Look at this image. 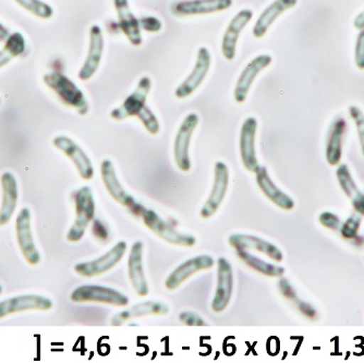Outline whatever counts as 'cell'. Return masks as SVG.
Listing matches in <instances>:
<instances>
[{
  "label": "cell",
  "instance_id": "6da1fadb",
  "mask_svg": "<svg viewBox=\"0 0 364 363\" xmlns=\"http://www.w3.org/2000/svg\"><path fill=\"white\" fill-rule=\"evenodd\" d=\"M43 81L49 90H52L63 105L75 108L80 115L89 112V102L81 90L63 73L58 71L46 73Z\"/></svg>",
  "mask_w": 364,
  "mask_h": 363
},
{
  "label": "cell",
  "instance_id": "7a4b0ae2",
  "mask_svg": "<svg viewBox=\"0 0 364 363\" xmlns=\"http://www.w3.org/2000/svg\"><path fill=\"white\" fill-rule=\"evenodd\" d=\"M75 219L67 239L70 242H77L83 238L90 223L95 217V201L90 186H82L75 192Z\"/></svg>",
  "mask_w": 364,
  "mask_h": 363
},
{
  "label": "cell",
  "instance_id": "3957f363",
  "mask_svg": "<svg viewBox=\"0 0 364 363\" xmlns=\"http://www.w3.org/2000/svg\"><path fill=\"white\" fill-rule=\"evenodd\" d=\"M71 300L75 302H101L106 305H114V307H126L129 305V298L109 287L95 286V285H87L75 289L71 293Z\"/></svg>",
  "mask_w": 364,
  "mask_h": 363
},
{
  "label": "cell",
  "instance_id": "277c9868",
  "mask_svg": "<svg viewBox=\"0 0 364 363\" xmlns=\"http://www.w3.org/2000/svg\"><path fill=\"white\" fill-rule=\"evenodd\" d=\"M143 221L155 235L159 236L165 241L182 247H192L196 245V238L191 235H185L176 231L171 223L164 221L153 210H145L142 215Z\"/></svg>",
  "mask_w": 364,
  "mask_h": 363
},
{
  "label": "cell",
  "instance_id": "5b68a950",
  "mask_svg": "<svg viewBox=\"0 0 364 363\" xmlns=\"http://www.w3.org/2000/svg\"><path fill=\"white\" fill-rule=\"evenodd\" d=\"M127 251V243L124 241L118 242L117 245L112 247L107 253L101 258H96L93 261L82 262L75 266V270L77 274L85 278H93L97 275L103 274L117 265Z\"/></svg>",
  "mask_w": 364,
  "mask_h": 363
},
{
  "label": "cell",
  "instance_id": "8992f818",
  "mask_svg": "<svg viewBox=\"0 0 364 363\" xmlns=\"http://www.w3.org/2000/svg\"><path fill=\"white\" fill-rule=\"evenodd\" d=\"M198 124V116L194 112L188 115L185 120L182 121L181 126L178 130L176 137L173 154L178 168L182 172H189L191 169V162H190L189 149L191 142L192 135L196 130Z\"/></svg>",
  "mask_w": 364,
  "mask_h": 363
},
{
  "label": "cell",
  "instance_id": "52a82bcc",
  "mask_svg": "<svg viewBox=\"0 0 364 363\" xmlns=\"http://www.w3.org/2000/svg\"><path fill=\"white\" fill-rule=\"evenodd\" d=\"M16 231L18 243H19L20 249H21L26 261L31 265H36L40 263V252H38L36 241L33 238L32 229H31V212L28 207H23L18 214L16 221Z\"/></svg>",
  "mask_w": 364,
  "mask_h": 363
},
{
  "label": "cell",
  "instance_id": "ba28073f",
  "mask_svg": "<svg viewBox=\"0 0 364 363\" xmlns=\"http://www.w3.org/2000/svg\"><path fill=\"white\" fill-rule=\"evenodd\" d=\"M218 288L212 301L214 312L220 313L226 309L234 293V270L226 258H218Z\"/></svg>",
  "mask_w": 364,
  "mask_h": 363
},
{
  "label": "cell",
  "instance_id": "9c48e42d",
  "mask_svg": "<svg viewBox=\"0 0 364 363\" xmlns=\"http://www.w3.org/2000/svg\"><path fill=\"white\" fill-rule=\"evenodd\" d=\"M232 5V0H178L171 5L175 16H196L224 11Z\"/></svg>",
  "mask_w": 364,
  "mask_h": 363
},
{
  "label": "cell",
  "instance_id": "30bf717a",
  "mask_svg": "<svg viewBox=\"0 0 364 363\" xmlns=\"http://www.w3.org/2000/svg\"><path fill=\"white\" fill-rule=\"evenodd\" d=\"M228 182V167L223 162H218L215 164L214 186H213L212 192H210V198L206 201L204 206L202 207V219H210L215 213L218 212L220 204L226 196Z\"/></svg>",
  "mask_w": 364,
  "mask_h": 363
},
{
  "label": "cell",
  "instance_id": "8fae6325",
  "mask_svg": "<svg viewBox=\"0 0 364 363\" xmlns=\"http://www.w3.org/2000/svg\"><path fill=\"white\" fill-rule=\"evenodd\" d=\"M210 51L206 47H201L198 49V58H196L193 70L190 73L189 77L178 86L177 90H176V96L178 98H187L192 95L205 79L208 70H210Z\"/></svg>",
  "mask_w": 364,
  "mask_h": 363
},
{
  "label": "cell",
  "instance_id": "7c38bea8",
  "mask_svg": "<svg viewBox=\"0 0 364 363\" xmlns=\"http://www.w3.org/2000/svg\"><path fill=\"white\" fill-rule=\"evenodd\" d=\"M53 142L57 149L63 151L73 162L83 179L90 180L93 177L94 168L91 159L73 139L65 135H58Z\"/></svg>",
  "mask_w": 364,
  "mask_h": 363
},
{
  "label": "cell",
  "instance_id": "4fadbf2b",
  "mask_svg": "<svg viewBox=\"0 0 364 363\" xmlns=\"http://www.w3.org/2000/svg\"><path fill=\"white\" fill-rule=\"evenodd\" d=\"M151 88H152V81L150 78L143 77L139 82L136 91L124 100L120 107L112 110L110 116L116 120H124L128 117L138 116L139 112L145 106Z\"/></svg>",
  "mask_w": 364,
  "mask_h": 363
},
{
  "label": "cell",
  "instance_id": "5bb4252c",
  "mask_svg": "<svg viewBox=\"0 0 364 363\" xmlns=\"http://www.w3.org/2000/svg\"><path fill=\"white\" fill-rule=\"evenodd\" d=\"M257 121L253 117H249L243 122L240 133V155L243 165L249 172H257L261 167L257 161L255 152V135H257Z\"/></svg>",
  "mask_w": 364,
  "mask_h": 363
},
{
  "label": "cell",
  "instance_id": "9a60e30c",
  "mask_svg": "<svg viewBox=\"0 0 364 363\" xmlns=\"http://www.w3.org/2000/svg\"><path fill=\"white\" fill-rule=\"evenodd\" d=\"M53 302L46 297L38 295H23V296L14 297L0 302V319L14 313L23 312L28 310H41L47 311L52 309Z\"/></svg>",
  "mask_w": 364,
  "mask_h": 363
},
{
  "label": "cell",
  "instance_id": "2e32d148",
  "mask_svg": "<svg viewBox=\"0 0 364 363\" xmlns=\"http://www.w3.org/2000/svg\"><path fill=\"white\" fill-rule=\"evenodd\" d=\"M104 51V36L102 28L98 26H92L90 28V47L85 65L79 71V79L87 81L97 71Z\"/></svg>",
  "mask_w": 364,
  "mask_h": 363
},
{
  "label": "cell",
  "instance_id": "e0dca14e",
  "mask_svg": "<svg viewBox=\"0 0 364 363\" xmlns=\"http://www.w3.org/2000/svg\"><path fill=\"white\" fill-rule=\"evenodd\" d=\"M215 261L212 256H198L196 258H190L185 263L178 266L166 280V288L168 290H175L182 283H185L188 278H191L192 275L201 270H208L214 266Z\"/></svg>",
  "mask_w": 364,
  "mask_h": 363
},
{
  "label": "cell",
  "instance_id": "ac0fdd59",
  "mask_svg": "<svg viewBox=\"0 0 364 363\" xmlns=\"http://www.w3.org/2000/svg\"><path fill=\"white\" fill-rule=\"evenodd\" d=\"M272 63V57L269 55H259L253 60L247 63L245 70L241 73L238 82L236 84L234 96L238 102H243L247 100V93L250 91L251 86L255 82V78Z\"/></svg>",
  "mask_w": 364,
  "mask_h": 363
},
{
  "label": "cell",
  "instance_id": "d6986e66",
  "mask_svg": "<svg viewBox=\"0 0 364 363\" xmlns=\"http://www.w3.org/2000/svg\"><path fill=\"white\" fill-rule=\"evenodd\" d=\"M253 18V12L250 9H243L237 14L234 19L231 20L223 38L222 51L227 60H232L236 56L237 42H238L240 33L245 30V26Z\"/></svg>",
  "mask_w": 364,
  "mask_h": 363
},
{
  "label": "cell",
  "instance_id": "ffe728a7",
  "mask_svg": "<svg viewBox=\"0 0 364 363\" xmlns=\"http://www.w3.org/2000/svg\"><path fill=\"white\" fill-rule=\"evenodd\" d=\"M229 245L235 249L255 250L276 262L283 261V253L275 245L257 236L236 233L229 237Z\"/></svg>",
  "mask_w": 364,
  "mask_h": 363
},
{
  "label": "cell",
  "instance_id": "44dd1931",
  "mask_svg": "<svg viewBox=\"0 0 364 363\" xmlns=\"http://www.w3.org/2000/svg\"><path fill=\"white\" fill-rule=\"evenodd\" d=\"M142 258L143 242H134L128 258L129 278L139 296L145 297L149 295V285L143 270Z\"/></svg>",
  "mask_w": 364,
  "mask_h": 363
},
{
  "label": "cell",
  "instance_id": "7402d4cb",
  "mask_svg": "<svg viewBox=\"0 0 364 363\" xmlns=\"http://www.w3.org/2000/svg\"><path fill=\"white\" fill-rule=\"evenodd\" d=\"M1 188H3V202L0 206V226L9 223L16 212L18 205V182L11 172H4L1 176Z\"/></svg>",
  "mask_w": 364,
  "mask_h": 363
},
{
  "label": "cell",
  "instance_id": "603a6c76",
  "mask_svg": "<svg viewBox=\"0 0 364 363\" xmlns=\"http://www.w3.org/2000/svg\"><path fill=\"white\" fill-rule=\"evenodd\" d=\"M102 178L105 184L107 191L110 196L124 206L128 207L129 210L136 204L134 196H130L128 192L122 188V184L118 179L116 172H114V164L109 159L102 162L101 165Z\"/></svg>",
  "mask_w": 364,
  "mask_h": 363
},
{
  "label": "cell",
  "instance_id": "cb8c5ba5",
  "mask_svg": "<svg viewBox=\"0 0 364 363\" xmlns=\"http://www.w3.org/2000/svg\"><path fill=\"white\" fill-rule=\"evenodd\" d=\"M114 7L117 10L119 26L124 36L134 46H140L142 44L140 21L131 12L128 0H114Z\"/></svg>",
  "mask_w": 364,
  "mask_h": 363
},
{
  "label": "cell",
  "instance_id": "d4e9b609",
  "mask_svg": "<svg viewBox=\"0 0 364 363\" xmlns=\"http://www.w3.org/2000/svg\"><path fill=\"white\" fill-rule=\"evenodd\" d=\"M296 4L298 0H274L273 3L259 14V19L253 28V36L257 38H263L278 16L296 7Z\"/></svg>",
  "mask_w": 364,
  "mask_h": 363
},
{
  "label": "cell",
  "instance_id": "484cf974",
  "mask_svg": "<svg viewBox=\"0 0 364 363\" xmlns=\"http://www.w3.org/2000/svg\"><path fill=\"white\" fill-rule=\"evenodd\" d=\"M255 174H257V186L274 204L286 211H291L294 209V201L274 184L267 168L261 166Z\"/></svg>",
  "mask_w": 364,
  "mask_h": 363
},
{
  "label": "cell",
  "instance_id": "4316f807",
  "mask_svg": "<svg viewBox=\"0 0 364 363\" xmlns=\"http://www.w3.org/2000/svg\"><path fill=\"white\" fill-rule=\"evenodd\" d=\"M347 131V122L343 117L335 119L329 129L326 145L327 163L331 166L339 165L343 157V143Z\"/></svg>",
  "mask_w": 364,
  "mask_h": 363
},
{
  "label": "cell",
  "instance_id": "83f0119b",
  "mask_svg": "<svg viewBox=\"0 0 364 363\" xmlns=\"http://www.w3.org/2000/svg\"><path fill=\"white\" fill-rule=\"evenodd\" d=\"M336 177L339 186L343 189V191L345 192L346 196L350 199L355 212L361 216H364V194L360 191V189L358 188L357 184L351 176L348 166L346 164L339 165L336 170Z\"/></svg>",
  "mask_w": 364,
  "mask_h": 363
},
{
  "label": "cell",
  "instance_id": "f1b7e54d",
  "mask_svg": "<svg viewBox=\"0 0 364 363\" xmlns=\"http://www.w3.org/2000/svg\"><path fill=\"white\" fill-rule=\"evenodd\" d=\"M168 307L164 303L156 302V301H147V302L136 305L130 309L118 313L116 317H112V325H122L124 322L134 317H144L147 315H163L168 313Z\"/></svg>",
  "mask_w": 364,
  "mask_h": 363
},
{
  "label": "cell",
  "instance_id": "f546056e",
  "mask_svg": "<svg viewBox=\"0 0 364 363\" xmlns=\"http://www.w3.org/2000/svg\"><path fill=\"white\" fill-rule=\"evenodd\" d=\"M237 254H238L241 261L245 262L249 268L261 273V274L271 276V278H280L285 273V268H282V266L267 263V262L263 261V260L257 258L253 254L249 253L247 250L237 249Z\"/></svg>",
  "mask_w": 364,
  "mask_h": 363
},
{
  "label": "cell",
  "instance_id": "4dcf8cb0",
  "mask_svg": "<svg viewBox=\"0 0 364 363\" xmlns=\"http://www.w3.org/2000/svg\"><path fill=\"white\" fill-rule=\"evenodd\" d=\"M26 38L21 33L14 32L10 34L5 46L0 51V69L7 65L12 59L21 56L26 51Z\"/></svg>",
  "mask_w": 364,
  "mask_h": 363
},
{
  "label": "cell",
  "instance_id": "1f68e13d",
  "mask_svg": "<svg viewBox=\"0 0 364 363\" xmlns=\"http://www.w3.org/2000/svg\"><path fill=\"white\" fill-rule=\"evenodd\" d=\"M14 1L40 19H50L54 16V9L52 6H49L42 0H14Z\"/></svg>",
  "mask_w": 364,
  "mask_h": 363
},
{
  "label": "cell",
  "instance_id": "d6a6232c",
  "mask_svg": "<svg viewBox=\"0 0 364 363\" xmlns=\"http://www.w3.org/2000/svg\"><path fill=\"white\" fill-rule=\"evenodd\" d=\"M361 225L360 214H353L350 219H347L341 227V233L345 239H355L358 238V231Z\"/></svg>",
  "mask_w": 364,
  "mask_h": 363
},
{
  "label": "cell",
  "instance_id": "836d02e7",
  "mask_svg": "<svg viewBox=\"0 0 364 363\" xmlns=\"http://www.w3.org/2000/svg\"><path fill=\"white\" fill-rule=\"evenodd\" d=\"M136 117H139V119L142 121L145 128L151 135H157L159 132V120L147 106H144Z\"/></svg>",
  "mask_w": 364,
  "mask_h": 363
},
{
  "label": "cell",
  "instance_id": "e575fe53",
  "mask_svg": "<svg viewBox=\"0 0 364 363\" xmlns=\"http://www.w3.org/2000/svg\"><path fill=\"white\" fill-rule=\"evenodd\" d=\"M351 118L355 121L357 127L358 135H359L360 144H361L362 153L364 155V114L357 106H351L349 108Z\"/></svg>",
  "mask_w": 364,
  "mask_h": 363
},
{
  "label": "cell",
  "instance_id": "d590c367",
  "mask_svg": "<svg viewBox=\"0 0 364 363\" xmlns=\"http://www.w3.org/2000/svg\"><path fill=\"white\" fill-rule=\"evenodd\" d=\"M355 61L357 67L364 70V28L359 33L355 42Z\"/></svg>",
  "mask_w": 364,
  "mask_h": 363
},
{
  "label": "cell",
  "instance_id": "8d00e7d4",
  "mask_svg": "<svg viewBox=\"0 0 364 363\" xmlns=\"http://www.w3.org/2000/svg\"><path fill=\"white\" fill-rule=\"evenodd\" d=\"M320 223L326 228L333 229V231H338L341 229V221L337 215L331 212H324L320 215Z\"/></svg>",
  "mask_w": 364,
  "mask_h": 363
},
{
  "label": "cell",
  "instance_id": "74e56055",
  "mask_svg": "<svg viewBox=\"0 0 364 363\" xmlns=\"http://www.w3.org/2000/svg\"><path fill=\"white\" fill-rule=\"evenodd\" d=\"M94 237L100 241H107L109 239V229L106 226L105 223L101 219H95L93 223V228H92Z\"/></svg>",
  "mask_w": 364,
  "mask_h": 363
},
{
  "label": "cell",
  "instance_id": "f35d334b",
  "mask_svg": "<svg viewBox=\"0 0 364 363\" xmlns=\"http://www.w3.org/2000/svg\"><path fill=\"white\" fill-rule=\"evenodd\" d=\"M180 321L185 323L186 325L189 326H203L205 325V322L202 319L200 315L193 312H183L179 315Z\"/></svg>",
  "mask_w": 364,
  "mask_h": 363
},
{
  "label": "cell",
  "instance_id": "ab89813d",
  "mask_svg": "<svg viewBox=\"0 0 364 363\" xmlns=\"http://www.w3.org/2000/svg\"><path fill=\"white\" fill-rule=\"evenodd\" d=\"M140 26L147 32H159L161 28V22L154 16H146L140 20Z\"/></svg>",
  "mask_w": 364,
  "mask_h": 363
},
{
  "label": "cell",
  "instance_id": "60d3db41",
  "mask_svg": "<svg viewBox=\"0 0 364 363\" xmlns=\"http://www.w3.org/2000/svg\"><path fill=\"white\" fill-rule=\"evenodd\" d=\"M278 286H279L280 293H283L285 298L290 299V300L294 301L296 300V291H294V287L289 284V282H288L287 280L282 278V280H279Z\"/></svg>",
  "mask_w": 364,
  "mask_h": 363
},
{
  "label": "cell",
  "instance_id": "b9f144b4",
  "mask_svg": "<svg viewBox=\"0 0 364 363\" xmlns=\"http://www.w3.org/2000/svg\"><path fill=\"white\" fill-rule=\"evenodd\" d=\"M298 307H299V310L301 311L302 315L310 317V319H316V310L313 309L312 305H309V303L299 301V302H298Z\"/></svg>",
  "mask_w": 364,
  "mask_h": 363
},
{
  "label": "cell",
  "instance_id": "7bdbcfd3",
  "mask_svg": "<svg viewBox=\"0 0 364 363\" xmlns=\"http://www.w3.org/2000/svg\"><path fill=\"white\" fill-rule=\"evenodd\" d=\"M353 26H355V28H358V30L364 28V10L361 14H358L357 18H355V21H353Z\"/></svg>",
  "mask_w": 364,
  "mask_h": 363
},
{
  "label": "cell",
  "instance_id": "ee69618b",
  "mask_svg": "<svg viewBox=\"0 0 364 363\" xmlns=\"http://www.w3.org/2000/svg\"><path fill=\"white\" fill-rule=\"evenodd\" d=\"M9 36V30L4 24L0 23V42H6Z\"/></svg>",
  "mask_w": 364,
  "mask_h": 363
},
{
  "label": "cell",
  "instance_id": "f6af8a7d",
  "mask_svg": "<svg viewBox=\"0 0 364 363\" xmlns=\"http://www.w3.org/2000/svg\"><path fill=\"white\" fill-rule=\"evenodd\" d=\"M1 293H3V287L0 285V295H1Z\"/></svg>",
  "mask_w": 364,
  "mask_h": 363
},
{
  "label": "cell",
  "instance_id": "bcb514c9",
  "mask_svg": "<svg viewBox=\"0 0 364 363\" xmlns=\"http://www.w3.org/2000/svg\"><path fill=\"white\" fill-rule=\"evenodd\" d=\"M0 105H1V100H0Z\"/></svg>",
  "mask_w": 364,
  "mask_h": 363
}]
</instances>
